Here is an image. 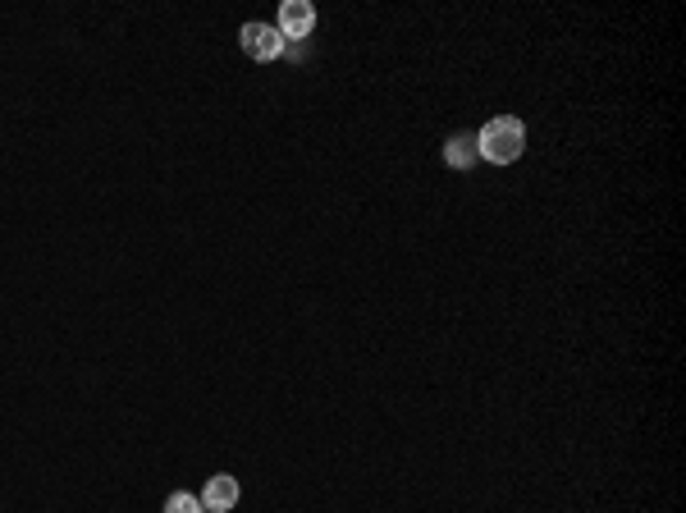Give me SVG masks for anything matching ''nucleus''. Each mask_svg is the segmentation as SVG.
<instances>
[{
	"instance_id": "f257e3e1",
	"label": "nucleus",
	"mask_w": 686,
	"mask_h": 513,
	"mask_svg": "<svg viewBox=\"0 0 686 513\" xmlns=\"http://www.w3.org/2000/svg\"><path fill=\"white\" fill-rule=\"evenodd\" d=\"M476 147H481V156L490 165H513L526 152V124L517 115H494V120L481 124Z\"/></svg>"
},
{
	"instance_id": "f03ea898",
	"label": "nucleus",
	"mask_w": 686,
	"mask_h": 513,
	"mask_svg": "<svg viewBox=\"0 0 686 513\" xmlns=\"http://www.w3.org/2000/svg\"><path fill=\"white\" fill-rule=\"evenodd\" d=\"M243 51L252 55V60H261V65H270V60L284 55V37H279V28H270V23H243Z\"/></svg>"
},
{
	"instance_id": "7ed1b4c3",
	"label": "nucleus",
	"mask_w": 686,
	"mask_h": 513,
	"mask_svg": "<svg viewBox=\"0 0 686 513\" xmlns=\"http://www.w3.org/2000/svg\"><path fill=\"white\" fill-rule=\"evenodd\" d=\"M279 37H284V42H302V37H311V28H316V10H311V0H284V5H279Z\"/></svg>"
},
{
	"instance_id": "20e7f679",
	"label": "nucleus",
	"mask_w": 686,
	"mask_h": 513,
	"mask_svg": "<svg viewBox=\"0 0 686 513\" xmlns=\"http://www.w3.org/2000/svg\"><path fill=\"white\" fill-rule=\"evenodd\" d=\"M238 504V481L229 477V472H220V477L206 481V491H202V509L206 513H229Z\"/></svg>"
},
{
	"instance_id": "39448f33",
	"label": "nucleus",
	"mask_w": 686,
	"mask_h": 513,
	"mask_svg": "<svg viewBox=\"0 0 686 513\" xmlns=\"http://www.w3.org/2000/svg\"><path fill=\"white\" fill-rule=\"evenodd\" d=\"M476 156H481V147H476V133H453V138L444 142V161H449L453 170H467V165H476Z\"/></svg>"
},
{
	"instance_id": "423d86ee",
	"label": "nucleus",
	"mask_w": 686,
	"mask_h": 513,
	"mask_svg": "<svg viewBox=\"0 0 686 513\" xmlns=\"http://www.w3.org/2000/svg\"><path fill=\"white\" fill-rule=\"evenodd\" d=\"M165 513H206V509H202V500H197V495L174 491L170 500H165Z\"/></svg>"
}]
</instances>
